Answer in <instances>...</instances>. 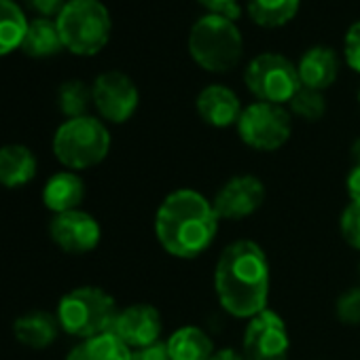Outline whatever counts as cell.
Here are the masks:
<instances>
[{"mask_svg": "<svg viewBox=\"0 0 360 360\" xmlns=\"http://www.w3.org/2000/svg\"><path fill=\"white\" fill-rule=\"evenodd\" d=\"M271 267L255 240L227 244L214 267V292L221 307L233 318H255L267 309Z\"/></svg>", "mask_w": 360, "mask_h": 360, "instance_id": "1", "label": "cell"}, {"mask_svg": "<svg viewBox=\"0 0 360 360\" xmlns=\"http://www.w3.org/2000/svg\"><path fill=\"white\" fill-rule=\"evenodd\" d=\"M219 221L212 200L195 189H178L155 212V238L169 257L198 259L212 246Z\"/></svg>", "mask_w": 360, "mask_h": 360, "instance_id": "2", "label": "cell"}, {"mask_svg": "<svg viewBox=\"0 0 360 360\" xmlns=\"http://www.w3.org/2000/svg\"><path fill=\"white\" fill-rule=\"evenodd\" d=\"M189 53L208 72H229L240 64L244 53L242 32L231 20L208 13L189 32Z\"/></svg>", "mask_w": 360, "mask_h": 360, "instance_id": "3", "label": "cell"}, {"mask_svg": "<svg viewBox=\"0 0 360 360\" xmlns=\"http://www.w3.org/2000/svg\"><path fill=\"white\" fill-rule=\"evenodd\" d=\"M117 314V301L100 286L72 288L60 299L56 311L62 330L77 339L110 333Z\"/></svg>", "mask_w": 360, "mask_h": 360, "instance_id": "4", "label": "cell"}, {"mask_svg": "<svg viewBox=\"0 0 360 360\" xmlns=\"http://www.w3.org/2000/svg\"><path fill=\"white\" fill-rule=\"evenodd\" d=\"M110 150V131L96 117L66 119L53 136V155L70 172L96 167Z\"/></svg>", "mask_w": 360, "mask_h": 360, "instance_id": "5", "label": "cell"}, {"mask_svg": "<svg viewBox=\"0 0 360 360\" xmlns=\"http://www.w3.org/2000/svg\"><path fill=\"white\" fill-rule=\"evenodd\" d=\"M62 45L75 56L100 53L112 30L108 9L100 0H68L56 18Z\"/></svg>", "mask_w": 360, "mask_h": 360, "instance_id": "6", "label": "cell"}, {"mask_svg": "<svg viewBox=\"0 0 360 360\" xmlns=\"http://www.w3.org/2000/svg\"><path fill=\"white\" fill-rule=\"evenodd\" d=\"M244 83L257 102L288 104L301 89L297 66L280 53H261L244 70Z\"/></svg>", "mask_w": 360, "mask_h": 360, "instance_id": "7", "label": "cell"}, {"mask_svg": "<svg viewBox=\"0 0 360 360\" xmlns=\"http://www.w3.org/2000/svg\"><path fill=\"white\" fill-rule=\"evenodd\" d=\"M236 127L240 140L246 146L261 153H271L282 148L292 134L290 112L284 106L269 104V102H255L246 106Z\"/></svg>", "mask_w": 360, "mask_h": 360, "instance_id": "8", "label": "cell"}, {"mask_svg": "<svg viewBox=\"0 0 360 360\" xmlns=\"http://www.w3.org/2000/svg\"><path fill=\"white\" fill-rule=\"evenodd\" d=\"M242 354L246 360H288L290 337L284 320L274 309H265L248 320Z\"/></svg>", "mask_w": 360, "mask_h": 360, "instance_id": "9", "label": "cell"}, {"mask_svg": "<svg viewBox=\"0 0 360 360\" xmlns=\"http://www.w3.org/2000/svg\"><path fill=\"white\" fill-rule=\"evenodd\" d=\"M94 106L108 123H125L134 117L140 94L136 83L119 70L102 72L91 85Z\"/></svg>", "mask_w": 360, "mask_h": 360, "instance_id": "10", "label": "cell"}, {"mask_svg": "<svg viewBox=\"0 0 360 360\" xmlns=\"http://www.w3.org/2000/svg\"><path fill=\"white\" fill-rule=\"evenodd\" d=\"M265 202L263 180L252 174L231 176L212 198V206L221 221H242L252 217Z\"/></svg>", "mask_w": 360, "mask_h": 360, "instance_id": "11", "label": "cell"}, {"mask_svg": "<svg viewBox=\"0 0 360 360\" xmlns=\"http://www.w3.org/2000/svg\"><path fill=\"white\" fill-rule=\"evenodd\" d=\"M49 236L58 248L68 255H87L98 248L102 240L100 223L85 210H70L56 214L49 223Z\"/></svg>", "mask_w": 360, "mask_h": 360, "instance_id": "12", "label": "cell"}, {"mask_svg": "<svg viewBox=\"0 0 360 360\" xmlns=\"http://www.w3.org/2000/svg\"><path fill=\"white\" fill-rule=\"evenodd\" d=\"M163 320L155 305L150 303H131L119 309L110 333H115L129 349L150 345L161 339Z\"/></svg>", "mask_w": 360, "mask_h": 360, "instance_id": "13", "label": "cell"}, {"mask_svg": "<svg viewBox=\"0 0 360 360\" xmlns=\"http://www.w3.org/2000/svg\"><path fill=\"white\" fill-rule=\"evenodd\" d=\"M198 115L204 123L212 127H231L238 125L242 115V102L233 89L227 85H208L198 96Z\"/></svg>", "mask_w": 360, "mask_h": 360, "instance_id": "14", "label": "cell"}, {"mask_svg": "<svg viewBox=\"0 0 360 360\" xmlns=\"http://www.w3.org/2000/svg\"><path fill=\"white\" fill-rule=\"evenodd\" d=\"M297 72H299L301 87L324 91L337 81V75H339L337 53L324 45L311 47L301 56L297 64Z\"/></svg>", "mask_w": 360, "mask_h": 360, "instance_id": "15", "label": "cell"}, {"mask_svg": "<svg viewBox=\"0 0 360 360\" xmlns=\"http://www.w3.org/2000/svg\"><path fill=\"white\" fill-rule=\"evenodd\" d=\"M85 200V183L77 172H58L53 174L43 189V204L53 212H70L79 210V206Z\"/></svg>", "mask_w": 360, "mask_h": 360, "instance_id": "16", "label": "cell"}, {"mask_svg": "<svg viewBox=\"0 0 360 360\" xmlns=\"http://www.w3.org/2000/svg\"><path fill=\"white\" fill-rule=\"evenodd\" d=\"M60 322L58 316L49 314V311H28L24 316H20L13 322V335L15 339L32 349H45L49 345L56 343L58 335H60Z\"/></svg>", "mask_w": 360, "mask_h": 360, "instance_id": "17", "label": "cell"}, {"mask_svg": "<svg viewBox=\"0 0 360 360\" xmlns=\"http://www.w3.org/2000/svg\"><path fill=\"white\" fill-rule=\"evenodd\" d=\"M39 163L34 153L24 144L0 146V185L7 189H20L37 176Z\"/></svg>", "mask_w": 360, "mask_h": 360, "instance_id": "18", "label": "cell"}, {"mask_svg": "<svg viewBox=\"0 0 360 360\" xmlns=\"http://www.w3.org/2000/svg\"><path fill=\"white\" fill-rule=\"evenodd\" d=\"M165 343L172 360H210L217 352L212 337L195 324L176 328Z\"/></svg>", "mask_w": 360, "mask_h": 360, "instance_id": "19", "label": "cell"}, {"mask_svg": "<svg viewBox=\"0 0 360 360\" xmlns=\"http://www.w3.org/2000/svg\"><path fill=\"white\" fill-rule=\"evenodd\" d=\"M66 360H131V349L115 333H104L81 339L68 352Z\"/></svg>", "mask_w": 360, "mask_h": 360, "instance_id": "20", "label": "cell"}, {"mask_svg": "<svg viewBox=\"0 0 360 360\" xmlns=\"http://www.w3.org/2000/svg\"><path fill=\"white\" fill-rule=\"evenodd\" d=\"M64 49L62 45V37L58 30L56 20H43L37 18L28 24L24 43H22V51L30 58H51L56 53H60Z\"/></svg>", "mask_w": 360, "mask_h": 360, "instance_id": "21", "label": "cell"}, {"mask_svg": "<svg viewBox=\"0 0 360 360\" xmlns=\"http://www.w3.org/2000/svg\"><path fill=\"white\" fill-rule=\"evenodd\" d=\"M28 20L24 9L13 0H0V56H7L15 49H22Z\"/></svg>", "mask_w": 360, "mask_h": 360, "instance_id": "22", "label": "cell"}, {"mask_svg": "<svg viewBox=\"0 0 360 360\" xmlns=\"http://www.w3.org/2000/svg\"><path fill=\"white\" fill-rule=\"evenodd\" d=\"M299 11V0H248V15L261 28H280Z\"/></svg>", "mask_w": 360, "mask_h": 360, "instance_id": "23", "label": "cell"}, {"mask_svg": "<svg viewBox=\"0 0 360 360\" xmlns=\"http://www.w3.org/2000/svg\"><path fill=\"white\" fill-rule=\"evenodd\" d=\"M91 102V87H87L83 81H66L58 91V106L68 119L85 117Z\"/></svg>", "mask_w": 360, "mask_h": 360, "instance_id": "24", "label": "cell"}, {"mask_svg": "<svg viewBox=\"0 0 360 360\" xmlns=\"http://www.w3.org/2000/svg\"><path fill=\"white\" fill-rule=\"evenodd\" d=\"M288 104H290V112L303 121H318L326 112L324 94L316 89H307V87H301Z\"/></svg>", "mask_w": 360, "mask_h": 360, "instance_id": "25", "label": "cell"}, {"mask_svg": "<svg viewBox=\"0 0 360 360\" xmlns=\"http://www.w3.org/2000/svg\"><path fill=\"white\" fill-rule=\"evenodd\" d=\"M335 316L345 326H360V286H352L337 297Z\"/></svg>", "mask_w": 360, "mask_h": 360, "instance_id": "26", "label": "cell"}, {"mask_svg": "<svg viewBox=\"0 0 360 360\" xmlns=\"http://www.w3.org/2000/svg\"><path fill=\"white\" fill-rule=\"evenodd\" d=\"M339 231L347 246L360 250V202H349L339 217Z\"/></svg>", "mask_w": 360, "mask_h": 360, "instance_id": "27", "label": "cell"}, {"mask_svg": "<svg viewBox=\"0 0 360 360\" xmlns=\"http://www.w3.org/2000/svg\"><path fill=\"white\" fill-rule=\"evenodd\" d=\"M343 56H345L347 66L360 72V22L349 26L345 34V43H343Z\"/></svg>", "mask_w": 360, "mask_h": 360, "instance_id": "28", "label": "cell"}, {"mask_svg": "<svg viewBox=\"0 0 360 360\" xmlns=\"http://www.w3.org/2000/svg\"><path fill=\"white\" fill-rule=\"evenodd\" d=\"M66 3L68 0H24L28 11H32L37 18H43V20H56L66 7Z\"/></svg>", "mask_w": 360, "mask_h": 360, "instance_id": "29", "label": "cell"}, {"mask_svg": "<svg viewBox=\"0 0 360 360\" xmlns=\"http://www.w3.org/2000/svg\"><path fill=\"white\" fill-rule=\"evenodd\" d=\"M198 3L208 9L212 15H223L231 22H236L240 18V7L238 0H198Z\"/></svg>", "mask_w": 360, "mask_h": 360, "instance_id": "30", "label": "cell"}, {"mask_svg": "<svg viewBox=\"0 0 360 360\" xmlns=\"http://www.w3.org/2000/svg\"><path fill=\"white\" fill-rule=\"evenodd\" d=\"M131 360H172V358L167 352V343L159 339L150 345L131 349Z\"/></svg>", "mask_w": 360, "mask_h": 360, "instance_id": "31", "label": "cell"}, {"mask_svg": "<svg viewBox=\"0 0 360 360\" xmlns=\"http://www.w3.org/2000/svg\"><path fill=\"white\" fill-rule=\"evenodd\" d=\"M345 189H347L349 202H360V165H352V169L347 172Z\"/></svg>", "mask_w": 360, "mask_h": 360, "instance_id": "32", "label": "cell"}, {"mask_svg": "<svg viewBox=\"0 0 360 360\" xmlns=\"http://www.w3.org/2000/svg\"><path fill=\"white\" fill-rule=\"evenodd\" d=\"M210 360H246V358H244V354H240L231 347H225V349H217Z\"/></svg>", "mask_w": 360, "mask_h": 360, "instance_id": "33", "label": "cell"}, {"mask_svg": "<svg viewBox=\"0 0 360 360\" xmlns=\"http://www.w3.org/2000/svg\"><path fill=\"white\" fill-rule=\"evenodd\" d=\"M349 157H352V165H360V138H356V140L352 142Z\"/></svg>", "mask_w": 360, "mask_h": 360, "instance_id": "34", "label": "cell"}, {"mask_svg": "<svg viewBox=\"0 0 360 360\" xmlns=\"http://www.w3.org/2000/svg\"><path fill=\"white\" fill-rule=\"evenodd\" d=\"M358 104H360V89H358Z\"/></svg>", "mask_w": 360, "mask_h": 360, "instance_id": "35", "label": "cell"}, {"mask_svg": "<svg viewBox=\"0 0 360 360\" xmlns=\"http://www.w3.org/2000/svg\"><path fill=\"white\" fill-rule=\"evenodd\" d=\"M358 276H360V265H358Z\"/></svg>", "mask_w": 360, "mask_h": 360, "instance_id": "36", "label": "cell"}]
</instances>
